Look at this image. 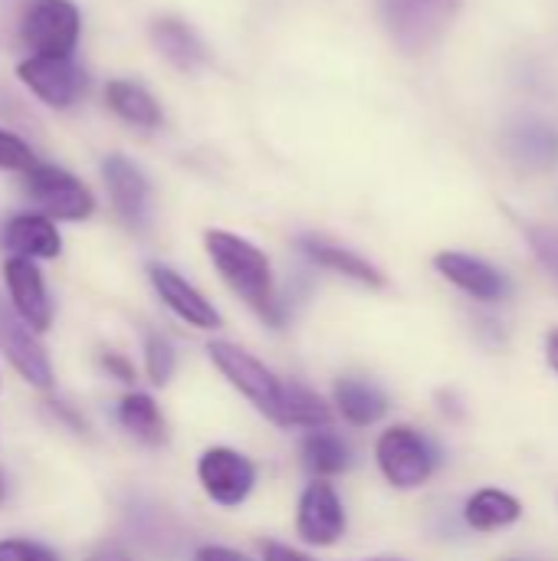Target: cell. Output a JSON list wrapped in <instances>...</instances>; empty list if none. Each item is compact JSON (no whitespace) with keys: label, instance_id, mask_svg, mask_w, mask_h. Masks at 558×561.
Masks as SVG:
<instances>
[{"label":"cell","instance_id":"cell-23","mask_svg":"<svg viewBox=\"0 0 558 561\" xmlns=\"http://www.w3.org/2000/svg\"><path fill=\"white\" fill-rule=\"evenodd\" d=\"M118 424H122L135 440H141V444H148V447H158V444H164V437H168L164 417H161L155 398L145 394V391H132V394H125V398L118 401Z\"/></svg>","mask_w":558,"mask_h":561},{"label":"cell","instance_id":"cell-22","mask_svg":"<svg viewBox=\"0 0 558 561\" xmlns=\"http://www.w3.org/2000/svg\"><path fill=\"white\" fill-rule=\"evenodd\" d=\"M280 427H303V431H326L332 424V408L306 385L283 381V408Z\"/></svg>","mask_w":558,"mask_h":561},{"label":"cell","instance_id":"cell-16","mask_svg":"<svg viewBox=\"0 0 558 561\" xmlns=\"http://www.w3.org/2000/svg\"><path fill=\"white\" fill-rule=\"evenodd\" d=\"M0 243L10 250V256L23 260H56L62 253L59 230L43 214H16L3 224Z\"/></svg>","mask_w":558,"mask_h":561},{"label":"cell","instance_id":"cell-7","mask_svg":"<svg viewBox=\"0 0 558 561\" xmlns=\"http://www.w3.org/2000/svg\"><path fill=\"white\" fill-rule=\"evenodd\" d=\"M197 480H201L207 500H214L224 510H234L250 500V493L257 486V467L240 450L210 447L197 460Z\"/></svg>","mask_w":558,"mask_h":561},{"label":"cell","instance_id":"cell-24","mask_svg":"<svg viewBox=\"0 0 558 561\" xmlns=\"http://www.w3.org/2000/svg\"><path fill=\"white\" fill-rule=\"evenodd\" d=\"M303 463H306L309 473H316V480H329V477H339V473H345L352 467V450L329 427L312 431L303 440Z\"/></svg>","mask_w":558,"mask_h":561},{"label":"cell","instance_id":"cell-21","mask_svg":"<svg viewBox=\"0 0 558 561\" xmlns=\"http://www.w3.org/2000/svg\"><path fill=\"white\" fill-rule=\"evenodd\" d=\"M105 102L122 122H128L135 128H158L161 125V105L155 102V95L145 85H138L132 79H112L105 85Z\"/></svg>","mask_w":558,"mask_h":561},{"label":"cell","instance_id":"cell-3","mask_svg":"<svg viewBox=\"0 0 558 561\" xmlns=\"http://www.w3.org/2000/svg\"><path fill=\"white\" fill-rule=\"evenodd\" d=\"M375 460H378L382 477L395 490H418L437 470V450L431 447V440L421 431L405 427V424L382 431L375 444Z\"/></svg>","mask_w":558,"mask_h":561},{"label":"cell","instance_id":"cell-12","mask_svg":"<svg viewBox=\"0 0 558 561\" xmlns=\"http://www.w3.org/2000/svg\"><path fill=\"white\" fill-rule=\"evenodd\" d=\"M3 283H7V302L13 306V312L39 335L53 325V299L46 293L43 273L36 266V260H23V256H10L3 263Z\"/></svg>","mask_w":558,"mask_h":561},{"label":"cell","instance_id":"cell-13","mask_svg":"<svg viewBox=\"0 0 558 561\" xmlns=\"http://www.w3.org/2000/svg\"><path fill=\"white\" fill-rule=\"evenodd\" d=\"M148 279H151L158 299H161L181 322H187V325H194V329H204V332L220 329V312L214 309V302L204 299V293H201L197 286H191L178 270L161 266V263H151V266H148Z\"/></svg>","mask_w":558,"mask_h":561},{"label":"cell","instance_id":"cell-4","mask_svg":"<svg viewBox=\"0 0 558 561\" xmlns=\"http://www.w3.org/2000/svg\"><path fill=\"white\" fill-rule=\"evenodd\" d=\"M214 368L260 411L266 414L273 424L280 421V408H283V381L260 362L253 358L247 348L234 345V342H210L207 345Z\"/></svg>","mask_w":558,"mask_h":561},{"label":"cell","instance_id":"cell-19","mask_svg":"<svg viewBox=\"0 0 558 561\" xmlns=\"http://www.w3.org/2000/svg\"><path fill=\"white\" fill-rule=\"evenodd\" d=\"M339 414L352 427H372L388 414V394L365 378H339L332 388Z\"/></svg>","mask_w":558,"mask_h":561},{"label":"cell","instance_id":"cell-29","mask_svg":"<svg viewBox=\"0 0 558 561\" xmlns=\"http://www.w3.org/2000/svg\"><path fill=\"white\" fill-rule=\"evenodd\" d=\"M102 368H105L112 378L125 381V385H132V381H135V368H132V362H128L125 355H118V352H102Z\"/></svg>","mask_w":558,"mask_h":561},{"label":"cell","instance_id":"cell-6","mask_svg":"<svg viewBox=\"0 0 558 561\" xmlns=\"http://www.w3.org/2000/svg\"><path fill=\"white\" fill-rule=\"evenodd\" d=\"M82 16L72 0H33L20 20V43L30 56H72Z\"/></svg>","mask_w":558,"mask_h":561},{"label":"cell","instance_id":"cell-30","mask_svg":"<svg viewBox=\"0 0 558 561\" xmlns=\"http://www.w3.org/2000/svg\"><path fill=\"white\" fill-rule=\"evenodd\" d=\"M263 561H312L309 556L296 552L293 546H283V542H266L263 546Z\"/></svg>","mask_w":558,"mask_h":561},{"label":"cell","instance_id":"cell-25","mask_svg":"<svg viewBox=\"0 0 558 561\" xmlns=\"http://www.w3.org/2000/svg\"><path fill=\"white\" fill-rule=\"evenodd\" d=\"M174 368H178V352L171 345L168 335L161 332H148L145 335V371L155 385H168L174 378Z\"/></svg>","mask_w":558,"mask_h":561},{"label":"cell","instance_id":"cell-5","mask_svg":"<svg viewBox=\"0 0 558 561\" xmlns=\"http://www.w3.org/2000/svg\"><path fill=\"white\" fill-rule=\"evenodd\" d=\"M23 194L39 207L43 217L49 220H86L95 210V197L92 191L69 174L59 164H43L36 161L26 174H23Z\"/></svg>","mask_w":558,"mask_h":561},{"label":"cell","instance_id":"cell-33","mask_svg":"<svg viewBox=\"0 0 558 561\" xmlns=\"http://www.w3.org/2000/svg\"><path fill=\"white\" fill-rule=\"evenodd\" d=\"M89 561H132L125 552H118V549H99L95 556Z\"/></svg>","mask_w":558,"mask_h":561},{"label":"cell","instance_id":"cell-27","mask_svg":"<svg viewBox=\"0 0 558 561\" xmlns=\"http://www.w3.org/2000/svg\"><path fill=\"white\" fill-rule=\"evenodd\" d=\"M526 240L536 253V260L558 279V230L543 224H526Z\"/></svg>","mask_w":558,"mask_h":561},{"label":"cell","instance_id":"cell-15","mask_svg":"<svg viewBox=\"0 0 558 561\" xmlns=\"http://www.w3.org/2000/svg\"><path fill=\"white\" fill-rule=\"evenodd\" d=\"M506 154L526 171H546L558 161V128L539 115H520L503 131Z\"/></svg>","mask_w":558,"mask_h":561},{"label":"cell","instance_id":"cell-1","mask_svg":"<svg viewBox=\"0 0 558 561\" xmlns=\"http://www.w3.org/2000/svg\"><path fill=\"white\" fill-rule=\"evenodd\" d=\"M204 247H207L214 270L230 286V293L240 296L266 325L280 329L283 325V306L276 296L270 256L257 243H250L230 230H207Z\"/></svg>","mask_w":558,"mask_h":561},{"label":"cell","instance_id":"cell-34","mask_svg":"<svg viewBox=\"0 0 558 561\" xmlns=\"http://www.w3.org/2000/svg\"><path fill=\"white\" fill-rule=\"evenodd\" d=\"M3 493H7V483H3V473H0V500H3Z\"/></svg>","mask_w":558,"mask_h":561},{"label":"cell","instance_id":"cell-26","mask_svg":"<svg viewBox=\"0 0 558 561\" xmlns=\"http://www.w3.org/2000/svg\"><path fill=\"white\" fill-rule=\"evenodd\" d=\"M36 164V151L13 131L0 128V171H20L26 174Z\"/></svg>","mask_w":558,"mask_h":561},{"label":"cell","instance_id":"cell-35","mask_svg":"<svg viewBox=\"0 0 558 561\" xmlns=\"http://www.w3.org/2000/svg\"><path fill=\"white\" fill-rule=\"evenodd\" d=\"M368 561H398V559H368Z\"/></svg>","mask_w":558,"mask_h":561},{"label":"cell","instance_id":"cell-31","mask_svg":"<svg viewBox=\"0 0 558 561\" xmlns=\"http://www.w3.org/2000/svg\"><path fill=\"white\" fill-rule=\"evenodd\" d=\"M194 561H250V559H247V556H240V552H234V549H224V546H204V549H197Z\"/></svg>","mask_w":558,"mask_h":561},{"label":"cell","instance_id":"cell-18","mask_svg":"<svg viewBox=\"0 0 558 561\" xmlns=\"http://www.w3.org/2000/svg\"><path fill=\"white\" fill-rule=\"evenodd\" d=\"M151 39H155L158 53H161L171 66L184 69V72H191V69H197V66L207 62V46H204V39H201L184 20H178V16H158V20L151 23Z\"/></svg>","mask_w":558,"mask_h":561},{"label":"cell","instance_id":"cell-14","mask_svg":"<svg viewBox=\"0 0 558 561\" xmlns=\"http://www.w3.org/2000/svg\"><path fill=\"white\" fill-rule=\"evenodd\" d=\"M434 266L447 283H454L460 293H467L480 302H500L510 296V279L497 266L483 263L480 256H470L460 250H444L434 256Z\"/></svg>","mask_w":558,"mask_h":561},{"label":"cell","instance_id":"cell-8","mask_svg":"<svg viewBox=\"0 0 558 561\" xmlns=\"http://www.w3.org/2000/svg\"><path fill=\"white\" fill-rule=\"evenodd\" d=\"M0 352L30 388L36 391L53 388V365L46 348L39 345V335L13 312V306L3 296H0Z\"/></svg>","mask_w":558,"mask_h":561},{"label":"cell","instance_id":"cell-32","mask_svg":"<svg viewBox=\"0 0 558 561\" xmlns=\"http://www.w3.org/2000/svg\"><path fill=\"white\" fill-rule=\"evenodd\" d=\"M546 362H549V368L558 375V325L549 329V335H546Z\"/></svg>","mask_w":558,"mask_h":561},{"label":"cell","instance_id":"cell-11","mask_svg":"<svg viewBox=\"0 0 558 561\" xmlns=\"http://www.w3.org/2000/svg\"><path fill=\"white\" fill-rule=\"evenodd\" d=\"M345 526H349V519H345V506H342L335 486L326 480L309 483L299 496V506H296L299 539L309 546L329 549L345 536Z\"/></svg>","mask_w":558,"mask_h":561},{"label":"cell","instance_id":"cell-28","mask_svg":"<svg viewBox=\"0 0 558 561\" xmlns=\"http://www.w3.org/2000/svg\"><path fill=\"white\" fill-rule=\"evenodd\" d=\"M0 561H59L56 552H49L39 542H26V539H3L0 542Z\"/></svg>","mask_w":558,"mask_h":561},{"label":"cell","instance_id":"cell-2","mask_svg":"<svg viewBox=\"0 0 558 561\" xmlns=\"http://www.w3.org/2000/svg\"><path fill=\"white\" fill-rule=\"evenodd\" d=\"M460 0H382L385 30L398 49L428 53L451 26Z\"/></svg>","mask_w":558,"mask_h":561},{"label":"cell","instance_id":"cell-10","mask_svg":"<svg viewBox=\"0 0 558 561\" xmlns=\"http://www.w3.org/2000/svg\"><path fill=\"white\" fill-rule=\"evenodd\" d=\"M102 178L109 187V201L118 214V220L128 230H148L151 224V187L138 164H132L125 154H109L102 161Z\"/></svg>","mask_w":558,"mask_h":561},{"label":"cell","instance_id":"cell-9","mask_svg":"<svg viewBox=\"0 0 558 561\" xmlns=\"http://www.w3.org/2000/svg\"><path fill=\"white\" fill-rule=\"evenodd\" d=\"M16 72L30 85V92L53 108H69L89 85L86 69L72 56H30L20 62Z\"/></svg>","mask_w":558,"mask_h":561},{"label":"cell","instance_id":"cell-17","mask_svg":"<svg viewBox=\"0 0 558 561\" xmlns=\"http://www.w3.org/2000/svg\"><path fill=\"white\" fill-rule=\"evenodd\" d=\"M299 250L316 266H326V270H332V273H339L345 279H355V283H362L368 289H382L385 286V273L372 260H365L362 253H355V250H349L342 243H332L326 237L306 233V237H299Z\"/></svg>","mask_w":558,"mask_h":561},{"label":"cell","instance_id":"cell-20","mask_svg":"<svg viewBox=\"0 0 558 561\" xmlns=\"http://www.w3.org/2000/svg\"><path fill=\"white\" fill-rule=\"evenodd\" d=\"M523 519V503L503 490H477L467 503H464V523L474 533H497L506 529L513 523Z\"/></svg>","mask_w":558,"mask_h":561}]
</instances>
